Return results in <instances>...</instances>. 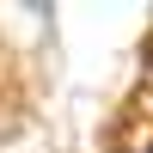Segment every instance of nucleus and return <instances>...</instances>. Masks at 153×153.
Wrapping results in <instances>:
<instances>
[{"label": "nucleus", "instance_id": "f257e3e1", "mask_svg": "<svg viewBox=\"0 0 153 153\" xmlns=\"http://www.w3.org/2000/svg\"><path fill=\"white\" fill-rule=\"evenodd\" d=\"M104 153H153V43H147V74L135 80V92L110 117Z\"/></svg>", "mask_w": 153, "mask_h": 153}, {"label": "nucleus", "instance_id": "f03ea898", "mask_svg": "<svg viewBox=\"0 0 153 153\" xmlns=\"http://www.w3.org/2000/svg\"><path fill=\"white\" fill-rule=\"evenodd\" d=\"M19 123H25V86L12 80V74H0V141H6Z\"/></svg>", "mask_w": 153, "mask_h": 153}]
</instances>
